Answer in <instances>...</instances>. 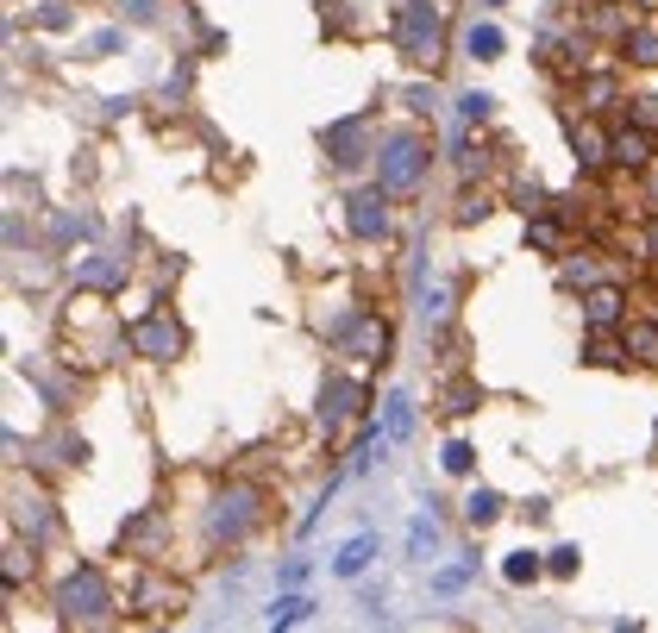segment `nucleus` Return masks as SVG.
<instances>
[{"instance_id": "f257e3e1", "label": "nucleus", "mask_w": 658, "mask_h": 633, "mask_svg": "<svg viewBox=\"0 0 658 633\" xmlns=\"http://www.w3.org/2000/svg\"><path fill=\"white\" fill-rule=\"evenodd\" d=\"M646 126L640 132H615V138H608V163H627V170H640V163H646Z\"/></svg>"}, {"instance_id": "f03ea898", "label": "nucleus", "mask_w": 658, "mask_h": 633, "mask_svg": "<svg viewBox=\"0 0 658 633\" xmlns=\"http://www.w3.org/2000/svg\"><path fill=\"white\" fill-rule=\"evenodd\" d=\"M420 145H414V138H402V145H395L389 151V163H383V182H389V189H402V182H414V170H420Z\"/></svg>"}, {"instance_id": "7ed1b4c3", "label": "nucleus", "mask_w": 658, "mask_h": 633, "mask_svg": "<svg viewBox=\"0 0 658 633\" xmlns=\"http://www.w3.org/2000/svg\"><path fill=\"white\" fill-rule=\"evenodd\" d=\"M351 207H358V214H351V226H358V232H364V239H383V232H389V214H383V195H358V201H351Z\"/></svg>"}, {"instance_id": "20e7f679", "label": "nucleus", "mask_w": 658, "mask_h": 633, "mask_svg": "<svg viewBox=\"0 0 658 633\" xmlns=\"http://www.w3.org/2000/svg\"><path fill=\"white\" fill-rule=\"evenodd\" d=\"M370 552H376V539H351V546H345V558H339L333 571H339V577H358V571L370 565Z\"/></svg>"}, {"instance_id": "39448f33", "label": "nucleus", "mask_w": 658, "mask_h": 633, "mask_svg": "<svg viewBox=\"0 0 658 633\" xmlns=\"http://www.w3.org/2000/svg\"><path fill=\"white\" fill-rule=\"evenodd\" d=\"M615 314H621V295H615V289H596V295H590V320H596V326H608Z\"/></svg>"}, {"instance_id": "423d86ee", "label": "nucleus", "mask_w": 658, "mask_h": 633, "mask_svg": "<svg viewBox=\"0 0 658 633\" xmlns=\"http://www.w3.org/2000/svg\"><path fill=\"white\" fill-rule=\"evenodd\" d=\"M464 44H470V57H477V51H483V57H496V51H502L496 26H470V38H464Z\"/></svg>"}, {"instance_id": "0eeeda50", "label": "nucleus", "mask_w": 658, "mask_h": 633, "mask_svg": "<svg viewBox=\"0 0 658 633\" xmlns=\"http://www.w3.org/2000/svg\"><path fill=\"white\" fill-rule=\"evenodd\" d=\"M464 514H470L477 527H483V521H496V496H470V508H464Z\"/></svg>"}, {"instance_id": "6e6552de", "label": "nucleus", "mask_w": 658, "mask_h": 633, "mask_svg": "<svg viewBox=\"0 0 658 633\" xmlns=\"http://www.w3.org/2000/svg\"><path fill=\"white\" fill-rule=\"evenodd\" d=\"M533 571H539V565H533V558H527V552H514V558H508V577H514V583H527Z\"/></svg>"}, {"instance_id": "1a4fd4ad", "label": "nucleus", "mask_w": 658, "mask_h": 633, "mask_svg": "<svg viewBox=\"0 0 658 633\" xmlns=\"http://www.w3.org/2000/svg\"><path fill=\"white\" fill-rule=\"evenodd\" d=\"M633 126L652 132V126H658V101H633Z\"/></svg>"}, {"instance_id": "9d476101", "label": "nucleus", "mask_w": 658, "mask_h": 633, "mask_svg": "<svg viewBox=\"0 0 658 633\" xmlns=\"http://www.w3.org/2000/svg\"><path fill=\"white\" fill-rule=\"evenodd\" d=\"M652 257H658V226H652Z\"/></svg>"}, {"instance_id": "9b49d317", "label": "nucleus", "mask_w": 658, "mask_h": 633, "mask_svg": "<svg viewBox=\"0 0 658 633\" xmlns=\"http://www.w3.org/2000/svg\"><path fill=\"white\" fill-rule=\"evenodd\" d=\"M652 201H658V176H652Z\"/></svg>"}]
</instances>
